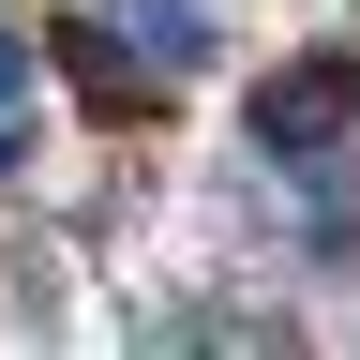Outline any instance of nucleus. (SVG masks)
Masks as SVG:
<instances>
[{"label":"nucleus","mask_w":360,"mask_h":360,"mask_svg":"<svg viewBox=\"0 0 360 360\" xmlns=\"http://www.w3.org/2000/svg\"><path fill=\"white\" fill-rule=\"evenodd\" d=\"M255 150L285 180H315V225L360 210V60H345V45H315V60H285L255 90Z\"/></svg>","instance_id":"1"},{"label":"nucleus","mask_w":360,"mask_h":360,"mask_svg":"<svg viewBox=\"0 0 360 360\" xmlns=\"http://www.w3.org/2000/svg\"><path fill=\"white\" fill-rule=\"evenodd\" d=\"M15 165H30V45L0 30V180H15Z\"/></svg>","instance_id":"4"},{"label":"nucleus","mask_w":360,"mask_h":360,"mask_svg":"<svg viewBox=\"0 0 360 360\" xmlns=\"http://www.w3.org/2000/svg\"><path fill=\"white\" fill-rule=\"evenodd\" d=\"M60 75H75V90H90L105 120H135V105H165V75H150V60L120 45V15H60Z\"/></svg>","instance_id":"2"},{"label":"nucleus","mask_w":360,"mask_h":360,"mask_svg":"<svg viewBox=\"0 0 360 360\" xmlns=\"http://www.w3.org/2000/svg\"><path fill=\"white\" fill-rule=\"evenodd\" d=\"M120 30H135V60H150L165 90L210 60V0H120Z\"/></svg>","instance_id":"3"}]
</instances>
